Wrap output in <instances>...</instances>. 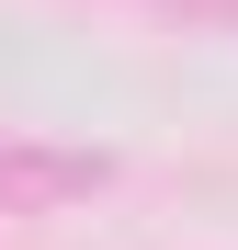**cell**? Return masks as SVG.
Instances as JSON below:
<instances>
[{
	"instance_id": "obj_1",
	"label": "cell",
	"mask_w": 238,
	"mask_h": 250,
	"mask_svg": "<svg viewBox=\"0 0 238 250\" xmlns=\"http://www.w3.org/2000/svg\"><path fill=\"white\" fill-rule=\"evenodd\" d=\"M102 159L91 148H46V137H0V216H57V205H91Z\"/></svg>"
}]
</instances>
